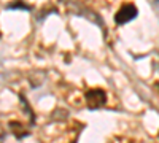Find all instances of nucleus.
I'll return each mask as SVG.
<instances>
[{
  "instance_id": "nucleus-2",
  "label": "nucleus",
  "mask_w": 159,
  "mask_h": 143,
  "mask_svg": "<svg viewBox=\"0 0 159 143\" xmlns=\"http://www.w3.org/2000/svg\"><path fill=\"white\" fill-rule=\"evenodd\" d=\"M137 8L135 5H132V3H123L121 8H119L116 13H115V22L118 25H123L129 21H132L135 16H137Z\"/></svg>"
},
{
  "instance_id": "nucleus-1",
  "label": "nucleus",
  "mask_w": 159,
  "mask_h": 143,
  "mask_svg": "<svg viewBox=\"0 0 159 143\" xmlns=\"http://www.w3.org/2000/svg\"><path fill=\"white\" fill-rule=\"evenodd\" d=\"M105 102H107V94H105V91L99 87L89 89L86 92V103H88V108L91 110L100 108L102 105H105Z\"/></svg>"
},
{
  "instance_id": "nucleus-3",
  "label": "nucleus",
  "mask_w": 159,
  "mask_h": 143,
  "mask_svg": "<svg viewBox=\"0 0 159 143\" xmlns=\"http://www.w3.org/2000/svg\"><path fill=\"white\" fill-rule=\"evenodd\" d=\"M8 8H22V10H29V7H24L22 3H11Z\"/></svg>"
}]
</instances>
